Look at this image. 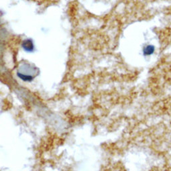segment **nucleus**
<instances>
[{"label": "nucleus", "mask_w": 171, "mask_h": 171, "mask_svg": "<svg viewBox=\"0 0 171 171\" xmlns=\"http://www.w3.org/2000/svg\"><path fill=\"white\" fill-rule=\"evenodd\" d=\"M154 47L152 45H148L144 48V54L146 56H150L154 52Z\"/></svg>", "instance_id": "3"}, {"label": "nucleus", "mask_w": 171, "mask_h": 171, "mask_svg": "<svg viewBox=\"0 0 171 171\" xmlns=\"http://www.w3.org/2000/svg\"><path fill=\"white\" fill-rule=\"evenodd\" d=\"M22 46L24 49L28 51H31L33 49V43H32V41L29 40L24 41L22 44Z\"/></svg>", "instance_id": "4"}, {"label": "nucleus", "mask_w": 171, "mask_h": 171, "mask_svg": "<svg viewBox=\"0 0 171 171\" xmlns=\"http://www.w3.org/2000/svg\"><path fill=\"white\" fill-rule=\"evenodd\" d=\"M39 70L34 64L27 61H22L17 68V74L18 77L25 82H30L36 77Z\"/></svg>", "instance_id": "1"}, {"label": "nucleus", "mask_w": 171, "mask_h": 171, "mask_svg": "<svg viewBox=\"0 0 171 171\" xmlns=\"http://www.w3.org/2000/svg\"><path fill=\"white\" fill-rule=\"evenodd\" d=\"M7 32L4 26L0 20V64H1L4 58L5 51L7 42Z\"/></svg>", "instance_id": "2"}]
</instances>
